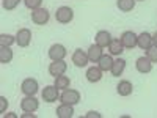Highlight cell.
<instances>
[{
	"label": "cell",
	"mask_w": 157,
	"mask_h": 118,
	"mask_svg": "<svg viewBox=\"0 0 157 118\" xmlns=\"http://www.w3.org/2000/svg\"><path fill=\"white\" fill-rule=\"evenodd\" d=\"M137 38H138V35H135L134 32H124L120 39L126 49H134L137 46Z\"/></svg>",
	"instance_id": "cell-13"
},
{
	"label": "cell",
	"mask_w": 157,
	"mask_h": 118,
	"mask_svg": "<svg viewBox=\"0 0 157 118\" xmlns=\"http://www.w3.org/2000/svg\"><path fill=\"white\" fill-rule=\"evenodd\" d=\"M6 107H8V99L5 96H0V112L3 113L6 110Z\"/></svg>",
	"instance_id": "cell-29"
},
{
	"label": "cell",
	"mask_w": 157,
	"mask_h": 118,
	"mask_svg": "<svg viewBox=\"0 0 157 118\" xmlns=\"http://www.w3.org/2000/svg\"><path fill=\"white\" fill-rule=\"evenodd\" d=\"M11 60H13V50H11V47L0 46V63L6 65V63H11Z\"/></svg>",
	"instance_id": "cell-21"
},
{
	"label": "cell",
	"mask_w": 157,
	"mask_h": 118,
	"mask_svg": "<svg viewBox=\"0 0 157 118\" xmlns=\"http://www.w3.org/2000/svg\"><path fill=\"white\" fill-rule=\"evenodd\" d=\"M152 39H154V46H157V32L152 35Z\"/></svg>",
	"instance_id": "cell-31"
},
{
	"label": "cell",
	"mask_w": 157,
	"mask_h": 118,
	"mask_svg": "<svg viewBox=\"0 0 157 118\" xmlns=\"http://www.w3.org/2000/svg\"><path fill=\"white\" fill-rule=\"evenodd\" d=\"M112 35L107 30H101L96 33V44H99L101 47H109L110 41H112Z\"/></svg>",
	"instance_id": "cell-16"
},
{
	"label": "cell",
	"mask_w": 157,
	"mask_h": 118,
	"mask_svg": "<svg viewBox=\"0 0 157 118\" xmlns=\"http://www.w3.org/2000/svg\"><path fill=\"white\" fill-rule=\"evenodd\" d=\"M68 55V50L63 44H52L49 49V58L52 61H57V60H64V57Z\"/></svg>",
	"instance_id": "cell-5"
},
{
	"label": "cell",
	"mask_w": 157,
	"mask_h": 118,
	"mask_svg": "<svg viewBox=\"0 0 157 118\" xmlns=\"http://www.w3.org/2000/svg\"><path fill=\"white\" fill-rule=\"evenodd\" d=\"M88 58H90V61H93V63H98L99 60H101V57L104 55V50H102V47L99 46V44H91L90 47H88Z\"/></svg>",
	"instance_id": "cell-14"
},
{
	"label": "cell",
	"mask_w": 157,
	"mask_h": 118,
	"mask_svg": "<svg viewBox=\"0 0 157 118\" xmlns=\"http://www.w3.org/2000/svg\"><path fill=\"white\" fill-rule=\"evenodd\" d=\"M135 68H137V71L141 73V74H148V73L152 71V61H151L148 57H140V58H137V61H135Z\"/></svg>",
	"instance_id": "cell-12"
},
{
	"label": "cell",
	"mask_w": 157,
	"mask_h": 118,
	"mask_svg": "<svg viewBox=\"0 0 157 118\" xmlns=\"http://www.w3.org/2000/svg\"><path fill=\"white\" fill-rule=\"evenodd\" d=\"M124 46L121 43V39H112L110 44H109V52H110V55H121L123 54V50Z\"/></svg>",
	"instance_id": "cell-20"
},
{
	"label": "cell",
	"mask_w": 157,
	"mask_h": 118,
	"mask_svg": "<svg viewBox=\"0 0 157 118\" xmlns=\"http://www.w3.org/2000/svg\"><path fill=\"white\" fill-rule=\"evenodd\" d=\"M66 69H68V65H66V61H64V60H57V61L49 65V74L54 76V77L64 74V73H66Z\"/></svg>",
	"instance_id": "cell-10"
},
{
	"label": "cell",
	"mask_w": 157,
	"mask_h": 118,
	"mask_svg": "<svg viewBox=\"0 0 157 118\" xmlns=\"http://www.w3.org/2000/svg\"><path fill=\"white\" fill-rule=\"evenodd\" d=\"M71 60H72V63L75 65L77 68H83V66H86L88 61H90L88 54H86V52H83L82 49H75V50H74V54H72V57H71Z\"/></svg>",
	"instance_id": "cell-6"
},
{
	"label": "cell",
	"mask_w": 157,
	"mask_h": 118,
	"mask_svg": "<svg viewBox=\"0 0 157 118\" xmlns=\"http://www.w3.org/2000/svg\"><path fill=\"white\" fill-rule=\"evenodd\" d=\"M146 57L152 61V63H157V46H152L146 50Z\"/></svg>",
	"instance_id": "cell-28"
},
{
	"label": "cell",
	"mask_w": 157,
	"mask_h": 118,
	"mask_svg": "<svg viewBox=\"0 0 157 118\" xmlns=\"http://www.w3.org/2000/svg\"><path fill=\"white\" fill-rule=\"evenodd\" d=\"M41 3H43V0H24V5L32 11L36 8H41Z\"/></svg>",
	"instance_id": "cell-26"
},
{
	"label": "cell",
	"mask_w": 157,
	"mask_h": 118,
	"mask_svg": "<svg viewBox=\"0 0 157 118\" xmlns=\"http://www.w3.org/2000/svg\"><path fill=\"white\" fill-rule=\"evenodd\" d=\"M21 0H2V5L6 11H11V10H14L17 5H19Z\"/></svg>",
	"instance_id": "cell-27"
},
{
	"label": "cell",
	"mask_w": 157,
	"mask_h": 118,
	"mask_svg": "<svg viewBox=\"0 0 157 118\" xmlns=\"http://www.w3.org/2000/svg\"><path fill=\"white\" fill-rule=\"evenodd\" d=\"M124 69H126V60H124V58H118V60L113 61V66H112L110 73H112V76H115V77H120V76L124 73Z\"/></svg>",
	"instance_id": "cell-19"
},
{
	"label": "cell",
	"mask_w": 157,
	"mask_h": 118,
	"mask_svg": "<svg viewBox=\"0 0 157 118\" xmlns=\"http://www.w3.org/2000/svg\"><path fill=\"white\" fill-rule=\"evenodd\" d=\"M91 116L99 118V116H101V113H98V112H88V113H86V118H91Z\"/></svg>",
	"instance_id": "cell-30"
},
{
	"label": "cell",
	"mask_w": 157,
	"mask_h": 118,
	"mask_svg": "<svg viewBox=\"0 0 157 118\" xmlns=\"http://www.w3.org/2000/svg\"><path fill=\"white\" fill-rule=\"evenodd\" d=\"M32 41V32L30 29H21L16 33V43L19 47H27Z\"/></svg>",
	"instance_id": "cell-9"
},
{
	"label": "cell",
	"mask_w": 157,
	"mask_h": 118,
	"mask_svg": "<svg viewBox=\"0 0 157 118\" xmlns=\"http://www.w3.org/2000/svg\"><path fill=\"white\" fill-rule=\"evenodd\" d=\"M55 19L60 24H69L74 19V11L69 6H60L55 13Z\"/></svg>",
	"instance_id": "cell-4"
},
{
	"label": "cell",
	"mask_w": 157,
	"mask_h": 118,
	"mask_svg": "<svg viewBox=\"0 0 157 118\" xmlns=\"http://www.w3.org/2000/svg\"><path fill=\"white\" fill-rule=\"evenodd\" d=\"M137 46L143 50H148L149 47L154 46V39H152V35H149L148 32H143L138 35L137 38Z\"/></svg>",
	"instance_id": "cell-11"
},
{
	"label": "cell",
	"mask_w": 157,
	"mask_h": 118,
	"mask_svg": "<svg viewBox=\"0 0 157 118\" xmlns=\"http://www.w3.org/2000/svg\"><path fill=\"white\" fill-rule=\"evenodd\" d=\"M39 107V101L35 96H25L24 99H21V109L24 112H36Z\"/></svg>",
	"instance_id": "cell-7"
},
{
	"label": "cell",
	"mask_w": 157,
	"mask_h": 118,
	"mask_svg": "<svg viewBox=\"0 0 157 118\" xmlns=\"http://www.w3.org/2000/svg\"><path fill=\"white\" fill-rule=\"evenodd\" d=\"M38 88H39L38 81L36 79H32V77L25 79V81L21 84V91L25 96H35L38 93Z\"/></svg>",
	"instance_id": "cell-1"
},
{
	"label": "cell",
	"mask_w": 157,
	"mask_h": 118,
	"mask_svg": "<svg viewBox=\"0 0 157 118\" xmlns=\"http://www.w3.org/2000/svg\"><path fill=\"white\" fill-rule=\"evenodd\" d=\"M135 2H145V0H135Z\"/></svg>",
	"instance_id": "cell-32"
},
{
	"label": "cell",
	"mask_w": 157,
	"mask_h": 118,
	"mask_svg": "<svg viewBox=\"0 0 157 118\" xmlns=\"http://www.w3.org/2000/svg\"><path fill=\"white\" fill-rule=\"evenodd\" d=\"M13 43H16V36H11L8 33H2L0 35V46H11Z\"/></svg>",
	"instance_id": "cell-25"
},
{
	"label": "cell",
	"mask_w": 157,
	"mask_h": 118,
	"mask_svg": "<svg viewBox=\"0 0 157 118\" xmlns=\"http://www.w3.org/2000/svg\"><path fill=\"white\" fill-rule=\"evenodd\" d=\"M60 101L63 104H77L80 102V93H78L77 90H72V88H66L63 90V93L60 95Z\"/></svg>",
	"instance_id": "cell-2"
},
{
	"label": "cell",
	"mask_w": 157,
	"mask_h": 118,
	"mask_svg": "<svg viewBox=\"0 0 157 118\" xmlns=\"http://www.w3.org/2000/svg\"><path fill=\"white\" fill-rule=\"evenodd\" d=\"M41 96H43L44 102H55L60 98V93H58V88L55 85H47V87H44Z\"/></svg>",
	"instance_id": "cell-8"
},
{
	"label": "cell",
	"mask_w": 157,
	"mask_h": 118,
	"mask_svg": "<svg viewBox=\"0 0 157 118\" xmlns=\"http://www.w3.org/2000/svg\"><path fill=\"white\" fill-rule=\"evenodd\" d=\"M116 91H118V95L120 96H129V95H132V91H134V87L132 84H130L129 81H121L120 84H118L116 87Z\"/></svg>",
	"instance_id": "cell-18"
},
{
	"label": "cell",
	"mask_w": 157,
	"mask_h": 118,
	"mask_svg": "<svg viewBox=\"0 0 157 118\" xmlns=\"http://www.w3.org/2000/svg\"><path fill=\"white\" fill-rule=\"evenodd\" d=\"M113 58H112V55H105L104 54L102 57H101V60L98 61V66L102 69V71H110L112 69V66H113Z\"/></svg>",
	"instance_id": "cell-22"
},
{
	"label": "cell",
	"mask_w": 157,
	"mask_h": 118,
	"mask_svg": "<svg viewBox=\"0 0 157 118\" xmlns=\"http://www.w3.org/2000/svg\"><path fill=\"white\" fill-rule=\"evenodd\" d=\"M50 19V14L46 8H36L32 11V21L36 24V25H46Z\"/></svg>",
	"instance_id": "cell-3"
},
{
	"label": "cell",
	"mask_w": 157,
	"mask_h": 118,
	"mask_svg": "<svg viewBox=\"0 0 157 118\" xmlns=\"http://www.w3.org/2000/svg\"><path fill=\"white\" fill-rule=\"evenodd\" d=\"M55 113H57L58 118H71V116L74 115L72 104H63V102H61V106L57 107Z\"/></svg>",
	"instance_id": "cell-17"
},
{
	"label": "cell",
	"mask_w": 157,
	"mask_h": 118,
	"mask_svg": "<svg viewBox=\"0 0 157 118\" xmlns=\"http://www.w3.org/2000/svg\"><path fill=\"white\" fill-rule=\"evenodd\" d=\"M102 69L99 66H91L86 69V81L91 82V84H94V82H99L101 79H102Z\"/></svg>",
	"instance_id": "cell-15"
},
{
	"label": "cell",
	"mask_w": 157,
	"mask_h": 118,
	"mask_svg": "<svg viewBox=\"0 0 157 118\" xmlns=\"http://www.w3.org/2000/svg\"><path fill=\"white\" fill-rule=\"evenodd\" d=\"M54 85H55L58 90H66V88H69V85H71V79H69L68 76H64V74L57 76Z\"/></svg>",
	"instance_id": "cell-23"
},
{
	"label": "cell",
	"mask_w": 157,
	"mask_h": 118,
	"mask_svg": "<svg viewBox=\"0 0 157 118\" xmlns=\"http://www.w3.org/2000/svg\"><path fill=\"white\" fill-rule=\"evenodd\" d=\"M116 6L120 8V11H123V13H129V11L134 10L135 0H116Z\"/></svg>",
	"instance_id": "cell-24"
}]
</instances>
